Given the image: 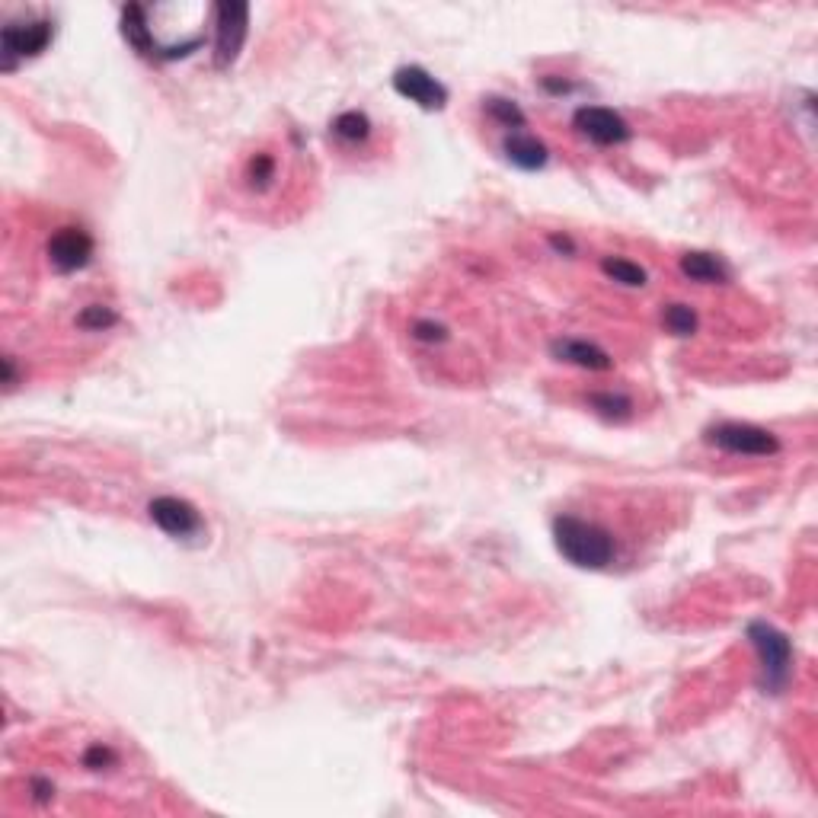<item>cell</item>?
<instances>
[{"mask_svg": "<svg viewBox=\"0 0 818 818\" xmlns=\"http://www.w3.org/2000/svg\"><path fill=\"white\" fill-rule=\"evenodd\" d=\"M592 406L598 409L601 416H608V419H627L630 409H633V403L624 394H595Z\"/></svg>", "mask_w": 818, "mask_h": 818, "instance_id": "obj_18", "label": "cell"}, {"mask_svg": "<svg viewBox=\"0 0 818 818\" xmlns=\"http://www.w3.org/2000/svg\"><path fill=\"white\" fill-rule=\"evenodd\" d=\"M748 640L755 643L758 656H761V668H764V684L777 694L783 684L790 678V662H793V646L777 627L764 624V620H755L748 627Z\"/></svg>", "mask_w": 818, "mask_h": 818, "instance_id": "obj_2", "label": "cell"}, {"mask_svg": "<svg viewBox=\"0 0 818 818\" xmlns=\"http://www.w3.org/2000/svg\"><path fill=\"white\" fill-rule=\"evenodd\" d=\"M601 269H604V275H608V278H614V282L627 285V288H643V285H646V272H643V266L630 263V259L604 256V259H601Z\"/></svg>", "mask_w": 818, "mask_h": 818, "instance_id": "obj_14", "label": "cell"}, {"mask_svg": "<svg viewBox=\"0 0 818 818\" xmlns=\"http://www.w3.org/2000/svg\"><path fill=\"white\" fill-rule=\"evenodd\" d=\"M502 151L521 170H541L544 163H547V157H550L547 154V144L537 141L528 132H512L509 138L502 141Z\"/></svg>", "mask_w": 818, "mask_h": 818, "instance_id": "obj_11", "label": "cell"}, {"mask_svg": "<svg viewBox=\"0 0 818 818\" xmlns=\"http://www.w3.org/2000/svg\"><path fill=\"white\" fill-rule=\"evenodd\" d=\"M486 112L493 116L499 125L505 128H521L525 125V112H521L512 100H502V96H493V100H486Z\"/></svg>", "mask_w": 818, "mask_h": 818, "instance_id": "obj_16", "label": "cell"}, {"mask_svg": "<svg viewBox=\"0 0 818 818\" xmlns=\"http://www.w3.org/2000/svg\"><path fill=\"white\" fill-rule=\"evenodd\" d=\"M681 272L691 278V282H703V285H716V282H726L729 278L726 266L710 253H684Z\"/></svg>", "mask_w": 818, "mask_h": 818, "instance_id": "obj_13", "label": "cell"}, {"mask_svg": "<svg viewBox=\"0 0 818 818\" xmlns=\"http://www.w3.org/2000/svg\"><path fill=\"white\" fill-rule=\"evenodd\" d=\"M147 512H151V521L170 537H192L195 531L202 528V518L195 512V505L186 502V499H176V496H160L147 505Z\"/></svg>", "mask_w": 818, "mask_h": 818, "instance_id": "obj_8", "label": "cell"}, {"mask_svg": "<svg viewBox=\"0 0 818 818\" xmlns=\"http://www.w3.org/2000/svg\"><path fill=\"white\" fill-rule=\"evenodd\" d=\"M665 326L675 336H691L697 330V317H694V310L687 307V304H672V307L665 310Z\"/></svg>", "mask_w": 818, "mask_h": 818, "instance_id": "obj_17", "label": "cell"}, {"mask_svg": "<svg viewBox=\"0 0 818 818\" xmlns=\"http://www.w3.org/2000/svg\"><path fill=\"white\" fill-rule=\"evenodd\" d=\"M707 438L716 448L729 454H745V457H774L780 451V441L774 432L758 429L748 422H719L707 432Z\"/></svg>", "mask_w": 818, "mask_h": 818, "instance_id": "obj_3", "label": "cell"}, {"mask_svg": "<svg viewBox=\"0 0 818 818\" xmlns=\"http://www.w3.org/2000/svg\"><path fill=\"white\" fill-rule=\"evenodd\" d=\"M413 336H416V339H422V342H441V339H445V326L419 320V323L413 326Z\"/></svg>", "mask_w": 818, "mask_h": 818, "instance_id": "obj_21", "label": "cell"}, {"mask_svg": "<svg viewBox=\"0 0 818 818\" xmlns=\"http://www.w3.org/2000/svg\"><path fill=\"white\" fill-rule=\"evenodd\" d=\"M394 90L400 96H406L409 103H416L422 109H441L448 103V90L438 84V80L429 74V71H422L416 68V64H409V68H400L394 74Z\"/></svg>", "mask_w": 818, "mask_h": 818, "instance_id": "obj_9", "label": "cell"}, {"mask_svg": "<svg viewBox=\"0 0 818 818\" xmlns=\"http://www.w3.org/2000/svg\"><path fill=\"white\" fill-rule=\"evenodd\" d=\"M550 349H553L556 358H560V362L579 365V368H588V371H608L614 365L608 352L592 346V342H585V339H556Z\"/></svg>", "mask_w": 818, "mask_h": 818, "instance_id": "obj_10", "label": "cell"}, {"mask_svg": "<svg viewBox=\"0 0 818 818\" xmlns=\"http://www.w3.org/2000/svg\"><path fill=\"white\" fill-rule=\"evenodd\" d=\"M272 173H275V160H272L269 154H256V160L250 163V176H253V183L266 186L269 179H272Z\"/></svg>", "mask_w": 818, "mask_h": 818, "instance_id": "obj_20", "label": "cell"}, {"mask_svg": "<svg viewBox=\"0 0 818 818\" xmlns=\"http://www.w3.org/2000/svg\"><path fill=\"white\" fill-rule=\"evenodd\" d=\"M550 243H553L556 250H572V243L566 237H550Z\"/></svg>", "mask_w": 818, "mask_h": 818, "instance_id": "obj_23", "label": "cell"}, {"mask_svg": "<svg viewBox=\"0 0 818 818\" xmlns=\"http://www.w3.org/2000/svg\"><path fill=\"white\" fill-rule=\"evenodd\" d=\"M48 259L58 272H77L93 259V237L80 227H61L48 240Z\"/></svg>", "mask_w": 818, "mask_h": 818, "instance_id": "obj_7", "label": "cell"}, {"mask_svg": "<svg viewBox=\"0 0 818 818\" xmlns=\"http://www.w3.org/2000/svg\"><path fill=\"white\" fill-rule=\"evenodd\" d=\"M553 537H556L560 553L579 569H608L617 556V544H614L611 531L595 525V521L576 518V515L556 518Z\"/></svg>", "mask_w": 818, "mask_h": 818, "instance_id": "obj_1", "label": "cell"}, {"mask_svg": "<svg viewBox=\"0 0 818 818\" xmlns=\"http://www.w3.org/2000/svg\"><path fill=\"white\" fill-rule=\"evenodd\" d=\"M218 23H215V64L218 68H231L234 58L240 55L243 39H247V23H250V10L240 4H221L218 10Z\"/></svg>", "mask_w": 818, "mask_h": 818, "instance_id": "obj_4", "label": "cell"}, {"mask_svg": "<svg viewBox=\"0 0 818 818\" xmlns=\"http://www.w3.org/2000/svg\"><path fill=\"white\" fill-rule=\"evenodd\" d=\"M122 36L128 39V45L138 48L141 55H157V42H154V29L147 23V10L132 4L122 10Z\"/></svg>", "mask_w": 818, "mask_h": 818, "instance_id": "obj_12", "label": "cell"}, {"mask_svg": "<svg viewBox=\"0 0 818 818\" xmlns=\"http://www.w3.org/2000/svg\"><path fill=\"white\" fill-rule=\"evenodd\" d=\"M4 68L13 71L16 58H32L45 52V45L52 42V23L36 20V23H10L4 26Z\"/></svg>", "mask_w": 818, "mask_h": 818, "instance_id": "obj_6", "label": "cell"}, {"mask_svg": "<svg viewBox=\"0 0 818 818\" xmlns=\"http://www.w3.org/2000/svg\"><path fill=\"white\" fill-rule=\"evenodd\" d=\"M77 323L84 326V330H106V326L116 323V314H112L109 307H100V304H93L87 307L84 314L77 317Z\"/></svg>", "mask_w": 818, "mask_h": 818, "instance_id": "obj_19", "label": "cell"}, {"mask_svg": "<svg viewBox=\"0 0 818 818\" xmlns=\"http://www.w3.org/2000/svg\"><path fill=\"white\" fill-rule=\"evenodd\" d=\"M572 125H576V132L582 138L595 141L601 147L630 141V125L620 119L614 109H604V106H582V109H576Z\"/></svg>", "mask_w": 818, "mask_h": 818, "instance_id": "obj_5", "label": "cell"}, {"mask_svg": "<svg viewBox=\"0 0 818 818\" xmlns=\"http://www.w3.org/2000/svg\"><path fill=\"white\" fill-rule=\"evenodd\" d=\"M333 135L339 141H346V144H358V141H365L371 135V122L365 112H342V116L333 122Z\"/></svg>", "mask_w": 818, "mask_h": 818, "instance_id": "obj_15", "label": "cell"}, {"mask_svg": "<svg viewBox=\"0 0 818 818\" xmlns=\"http://www.w3.org/2000/svg\"><path fill=\"white\" fill-rule=\"evenodd\" d=\"M106 761H112V751H109V748H100V745H96V748L90 751V755H87V764H90V767L106 764Z\"/></svg>", "mask_w": 818, "mask_h": 818, "instance_id": "obj_22", "label": "cell"}]
</instances>
